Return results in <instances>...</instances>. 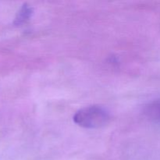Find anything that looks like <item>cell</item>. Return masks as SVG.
<instances>
[{"label":"cell","instance_id":"obj_1","mask_svg":"<svg viewBox=\"0 0 160 160\" xmlns=\"http://www.w3.org/2000/svg\"><path fill=\"white\" fill-rule=\"evenodd\" d=\"M109 120V114L101 106H92L81 109L73 117V121L85 128H99L106 124Z\"/></svg>","mask_w":160,"mask_h":160},{"label":"cell","instance_id":"obj_2","mask_svg":"<svg viewBox=\"0 0 160 160\" xmlns=\"http://www.w3.org/2000/svg\"><path fill=\"white\" fill-rule=\"evenodd\" d=\"M31 9L29 7H27L26 6H23V7L22 8L21 10L18 12L17 14V17L16 18L15 22L14 23L16 24H20V23H23L25 20L29 17L30 14H31Z\"/></svg>","mask_w":160,"mask_h":160},{"label":"cell","instance_id":"obj_3","mask_svg":"<svg viewBox=\"0 0 160 160\" xmlns=\"http://www.w3.org/2000/svg\"><path fill=\"white\" fill-rule=\"evenodd\" d=\"M150 112H151L154 117L160 119V103L153 105V106L150 108Z\"/></svg>","mask_w":160,"mask_h":160}]
</instances>
